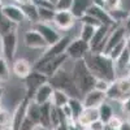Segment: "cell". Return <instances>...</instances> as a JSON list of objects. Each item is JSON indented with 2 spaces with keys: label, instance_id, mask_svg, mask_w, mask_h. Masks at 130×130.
I'll return each mask as SVG.
<instances>
[{
  "label": "cell",
  "instance_id": "obj_29",
  "mask_svg": "<svg viewBox=\"0 0 130 130\" xmlns=\"http://www.w3.org/2000/svg\"><path fill=\"white\" fill-rule=\"evenodd\" d=\"M12 69L9 68V62L4 59L0 57V83H5L10 79Z\"/></svg>",
  "mask_w": 130,
  "mask_h": 130
},
{
  "label": "cell",
  "instance_id": "obj_43",
  "mask_svg": "<svg viewBox=\"0 0 130 130\" xmlns=\"http://www.w3.org/2000/svg\"><path fill=\"white\" fill-rule=\"evenodd\" d=\"M121 108H122V112L130 117V96H127L126 99L121 102Z\"/></svg>",
  "mask_w": 130,
  "mask_h": 130
},
{
  "label": "cell",
  "instance_id": "obj_20",
  "mask_svg": "<svg viewBox=\"0 0 130 130\" xmlns=\"http://www.w3.org/2000/svg\"><path fill=\"white\" fill-rule=\"evenodd\" d=\"M96 120H99V111H98V108H86L85 107L75 122L82 129H86L91 122H94Z\"/></svg>",
  "mask_w": 130,
  "mask_h": 130
},
{
  "label": "cell",
  "instance_id": "obj_24",
  "mask_svg": "<svg viewBox=\"0 0 130 130\" xmlns=\"http://www.w3.org/2000/svg\"><path fill=\"white\" fill-rule=\"evenodd\" d=\"M70 99V96L62 91V90H57V89H53V94H52V99H51V104L53 107H57V108H62L68 104Z\"/></svg>",
  "mask_w": 130,
  "mask_h": 130
},
{
  "label": "cell",
  "instance_id": "obj_17",
  "mask_svg": "<svg viewBox=\"0 0 130 130\" xmlns=\"http://www.w3.org/2000/svg\"><path fill=\"white\" fill-rule=\"evenodd\" d=\"M72 38L65 35V37H61L56 43H53V44L48 46L44 52L42 53V56H46V57H52V56H59V55H64L65 51H67L69 43H70Z\"/></svg>",
  "mask_w": 130,
  "mask_h": 130
},
{
  "label": "cell",
  "instance_id": "obj_49",
  "mask_svg": "<svg viewBox=\"0 0 130 130\" xmlns=\"http://www.w3.org/2000/svg\"><path fill=\"white\" fill-rule=\"evenodd\" d=\"M13 2H14L16 4H18V5H22V4H25V3L30 2V0H13Z\"/></svg>",
  "mask_w": 130,
  "mask_h": 130
},
{
  "label": "cell",
  "instance_id": "obj_33",
  "mask_svg": "<svg viewBox=\"0 0 130 130\" xmlns=\"http://www.w3.org/2000/svg\"><path fill=\"white\" fill-rule=\"evenodd\" d=\"M96 27L90 26V25H82L81 30H79V38L86 40V42H90L91 38L94 37V32H95Z\"/></svg>",
  "mask_w": 130,
  "mask_h": 130
},
{
  "label": "cell",
  "instance_id": "obj_58",
  "mask_svg": "<svg viewBox=\"0 0 130 130\" xmlns=\"http://www.w3.org/2000/svg\"><path fill=\"white\" fill-rule=\"evenodd\" d=\"M130 70V61H129V65H127V72Z\"/></svg>",
  "mask_w": 130,
  "mask_h": 130
},
{
  "label": "cell",
  "instance_id": "obj_46",
  "mask_svg": "<svg viewBox=\"0 0 130 130\" xmlns=\"http://www.w3.org/2000/svg\"><path fill=\"white\" fill-rule=\"evenodd\" d=\"M68 130H83L77 122H73V124H69V129Z\"/></svg>",
  "mask_w": 130,
  "mask_h": 130
},
{
  "label": "cell",
  "instance_id": "obj_48",
  "mask_svg": "<svg viewBox=\"0 0 130 130\" xmlns=\"http://www.w3.org/2000/svg\"><path fill=\"white\" fill-rule=\"evenodd\" d=\"M126 50L130 52V34L126 37Z\"/></svg>",
  "mask_w": 130,
  "mask_h": 130
},
{
  "label": "cell",
  "instance_id": "obj_36",
  "mask_svg": "<svg viewBox=\"0 0 130 130\" xmlns=\"http://www.w3.org/2000/svg\"><path fill=\"white\" fill-rule=\"evenodd\" d=\"M10 121H12V113L3 108V111L0 112V126H8L10 125Z\"/></svg>",
  "mask_w": 130,
  "mask_h": 130
},
{
  "label": "cell",
  "instance_id": "obj_11",
  "mask_svg": "<svg viewBox=\"0 0 130 130\" xmlns=\"http://www.w3.org/2000/svg\"><path fill=\"white\" fill-rule=\"evenodd\" d=\"M127 35H129V34H127V31H126V29H125V26H124L122 24H118L117 26H115V27L111 30L108 38H107V42H105L103 53H108L115 46H117L118 43H121L122 40H125Z\"/></svg>",
  "mask_w": 130,
  "mask_h": 130
},
{
  "label": "cell",
  "instance_id": "obj_18",
  "mask_svg": "<svg viewBox=\"0 0 130 130\" xmlns=\"http://www.w3.org/2000/svg\"><path fill=\"white\" fill-rule=\"evenodd\" d=\"M105 100H107L105 92L99 91V90H96V89L90 90L87 94H85L83 98H82L83 107H86V108H98L102 103H104Z\"/></svg>",
  "mask_w": 130,
  "mask_h": 130
},
{
  "label": "cell",
  "instance_id": "obj_51",
  "mask_svg": "<svg viewBox=\"0 0 130 130\" xmlns=\"http://www.w3.org/2000/svg\"><path fill=\"white\" fill-rule=\"evenodd\" d=\"M0 130H14V129H13L12 126H10V125H8V126H3Z\"/></svg>",
  "mask_w": 130,
  "mask_h": 130
},
{
  "label": "cell",
  "instance_id": "obj_9",
  "mask_svg": "<svg viewBox=\"0 0 130 130\" xmlns=\"http://www.w3.org/2000/svg\"><path fill=\"white\" fill-rule=\"evenodd\" d=\"M111 30H112L111 27L104 26V25L96 27V30L94 32V37L89 42L90 52H103L105 42H107V38H108V35H109Z\"/></svg>",
  "mask_w": 130,
  "mask_h": 130
},
{
  "label": "cell",
  "instance_id": "obj_22",
  "mask_svg": "<svg viewBox=\"0 0 130 130\" xmlns=\"http://www.w3.org/2000/svg\"><path fill=\"white\" fill-rule=\"evenodd\" d=\"M91 5H92V0H73L70 12L75 18L79 20L83 14L87 13V10Z\"/></svg>",
  "mask_w": 130,
  "mask_h": 130
},
{
  "label": "cell",
  "instance_id": "obj_52",
  "mask_svg": "<svg viewBox=\"0 0 130 130\" xmlns=\"http://www.w3.org/2000/svg\"><path fill=\"white\" fill-rule=\"evenodd\" d=\"M3 95H4V89H3V87H0V100H2Z\"/></svg>",
  "mask_w": 130,
  "mask_h": 130
},
{
  "label": "cell",
  "instance_id": "obj_12",
  "mask_svg": "<svg viewBox=\"0 0 130 130\" xmlns=\"http://www.w3.org/2000/svg\"><path fill=\"white\" fill-rule=\"evenodd\" d=\"M87 13L91 14L92 17H95L98 21L100 22V25H104V26H108V27H111L113 29L115 26H117V21L111 16V13L108 12V10L103 7H98V5H91L87 10Z\"/></svg>",
  "mask_w": 130,
  "mask_h": 130
},
{
  "label": "cell",
  "instance_id": "obj_50",
  "mask_svg": "<svg viewBox=\"0 0 130 130\" xmlns=\"http://www.w3.org/2000/svg\"><path fill=\"white\" fill-rule=\"evenodd\" d=\"M34 130H51V129H48V127H44V126H42V125H38Z\"/></svg>",
  "mask_w": 130,
  "mask_h": 130
},
{
  "label": "cell",
  "instance_id": "obj_7",
  "mask_svg": "<svg viewBox=\"0 0 130 130\" xmlns=\"http://www.w3.org/2000/svg\"><path fill=\"white\" fill-rule=\"evenodd\" d=\"M89 52H90L89 42L81 39L79 37L75 38V39H72L70 43H69V46H68V48H67V51H65L67 56L69 59H73L74 61L85 59L86 56H87Z\"/></svg>",
  "mask_w": 130,
  "mask_h": 130
},
{
  "label": "cell",
  "instance_id": "obj_25",
  "mask_svg": "<svg viewBox=\"0 0 130 130\" xmlns=\"http://www.w3.org/2000/svg\"><path fill=\"white\" fill-rule=\"evenodd\" d=\"M26 117H29L31 121H34L37 125H39L40 121V104L35 103L32 99L29 100L27 109H26Z\"/></svg>",
  "mask_w": 130,
  "mask_h": 130
},
{
  "label": "cell",
  "instance_id": "obj_8",
  "mask_svg": "<svg viewBox=\"0 0 130 130\" xmlns=\"http://www.w3.org/2000/svg\"><path fill=\"white\" fill-rule=\"evenodd\" d=\"M24 81H25V89H26L25 96H27L29 99H32L35 91L40 87L42 85H44V83L48 82V77L46 74H43V73H40L38 70L32 69L31 73L27 75Z\"/></svg>",
  "mask_w": 130,
  "mask_h": 130
},
{
  "label": "cell",
  "instance_id": "obj_35",
  "mask_svg": "<svg viewBox=\"0 0 130 130\" xmlns=\"http://www.w3.org/2000/svg\"><path fill=\"white\" fill-rule=\"evenodd\" d=\"M79 21H81V24H82V25H90V26H94V27H99V26H102L99 21H98L95 17H92L91 14H89V13L83 14V16L79 18Z\"/></svg>",
  "mask_w": 130,
  "mask_h": 130
},
{
  "label": "cell",
  "instance_id": "obj_42",
  "mask_svg": "<svg viewBox=\"0 0 130 130\" xmlns=\"http://www.w3.org/2000/svg\"><path fill=\"white\" fill-rule=\"evenodd\" d=\"M104 127H105V124L102 120H96V121L91 122L86 129H89V130H104Z\"/></svg>",
  "mask_w": 130,
  "mask_h": 130
},
{
  "label": "cell",
  "instance_id": "obj_19",
  "mask_svg": "<svg viewBox=\"0 0 130 130\" xmlns=\"http://www.w3.org/2000/svg\"><path fill=\"white\" fill-rule=\"evenodd\" d=\"M32 70V64L26 59H14L12 62V73L20 79H25Z\"/></svg>",
  "mask_w": 130,
  "mask_h": 130
},
{
  "label": "cell",
  "instance_id": "obj_6",
  "mask_svg": "<svg viewBox=\"0 0 130 130\" xmlns=\"http://www.w3.org/2000/svg\"><path fill=\"white\" fill-rule=\"evenodd\" d=\"M2 50H3V57L12 64L13 60L16 59V52H17V30L9 31L7 34L2 35Z\"/></svg>",
  "mask_w": 130,
  "mask_h": 130
},
{
  "label": "cell",
  "instance_id": "obj_59",
  "mask_svg": "<svg viewBox=\"0 0 130 130\" xmlns=\"http://www.w3.org/2000/svg\"><path fill=\"white\" fill-rule=\"evenodd\" d=\"M83 130H89V129H83Z\"/></svg>",
  "mask_w": 130,
  "mask_h": 130
},
{
  "label": "cell",
  "instance_id": "obj_53",
  "mask_svg": "<svg viewBox=\"0 0 130 130\" xmlns=\"http://www.w3.org/2000/svg\"><path fill=\"white\" fill-rule=\"evenodd\" d=\"M0 57H3V50H2V38H0Z\"/></svg>",
  "mask_w": 130,
  "mask_h": 130
},
{
  "label": "cell",
  "instance_id": "obj_45",
  "mask_svg": "<svg viewBox=\"0 0 130 130\" xmlns=\"http://www.w3.org/2000/svg\"><path fill=\"white\" fill-rule=\"evenodd\" d=\"M118 130H130V121L129 120L122 121V124H121V126H120Z\"/></svg>",
  "mask_w": 130,
  "mask_h": 130
},
{
  "label": "cell",
  "instance_id": "obj_55",
  "mask_svg": "<svg viewBox=\"0 0 130 130\" xmlns=\"http://www.w3.org/2000/svg\"><path fill=\"white\" fill-rule=\"evenodd\" d=\"M126 78H127V79H129V82H130V70H129V72H127V74H126Z\"/></svg>",
  "mask_w": 130,
  "mask_h": 130
},
{
  "label": "cell",
  "instance_id": "obj_38",
  "mask_svg": "<svg viewBox=\"0 0 130 130\" xmlns=\"http://www.w3.org/2000/svg\"><path fill=\"white\" fill-rule=\"evenodd\" d=\"M104 8L111 12L115 9H120L121 8V0H104Z\"/></svg>",
  "mask_w": 130,
  "mask_h": 130
},
{
  "label": "cell",
  "instance_id": "obj_54",
  "mask_svg": "<svg viewBox=\"0 0 130 130\" xmlns=\"http://www.w3.org/2000/svg\"><path fill=\"white\" fill-rule=\"evenodd\" d=\"M57 2H59V0H50V3H51V4L53 5V7H55V4H56Z\"/></svg>",
  "mask_w": 130,
  "mask_h": 130
},
{
  "label": "cell",
  "instance_id": "obj_28",
  "mask_svg": "<svg viewBox=\"0 0 130 130\" xmlns=\"http://www.w3.org/2000/svg\"><path fill=\"white\" fill-rule=\"evenodd\" d=\"M98 111H99V120H102L104 124H107V122L115 116V112H113L112 105L108 104L107 100L98 107Z\"/></svg>",
  "mask_w": 130,
  "mask_h": 130
},
{
  "label": "cell",
  "instance_id": "obj_26",
  "mask_svg": "<svg viewBox=\"0 0 130 130\" xmlns=\"http://www.w3.org/2000/svg\"><path fill=\"white\" fill-rule=\"evenodd\" d=\"M68 108L70 109V113H72V118H73V121L75 122L77 121V118L79 117L81 112L83 111V103L81 99H78V98H70L69 102H68Z\"/></svg>",
  "mask_w": 130,
  "mask_h": 130
},
{
  "label": "cell",
  "instance_id": "obj_37",
  "mask_svg": "<svg viewBox=\"0 0 130 130\" xmlns=\"http://www.w3.org/2000/svg\"><path fill=\"white\" fill-rule=\"evenodd\" d=\"M109 85H111L109 81H107L104 78H96L95 85H94V89L99 90V91H103V92H107V90L109 89Z\"/></svg>",
  "mask_w": 130,
  "mask_h": 130
},
{
  "label": "cell",
  "instance_id": "obj_39",
  "mask_svg": "<svg viewBox=\"0 0 130 130\" xmlns=\"http://www.w3.org/2000/svg\"><path fill=\"white\" fill-rule=\"evenodd\" d=\"M73 5V0H59L55 4V9L56 10H70Z\"/></svg>",
  "mask_w": 130,
  "mask_h": 130
},
{
  "label": "cell",
  "instance_id": "obj_5",
  "mask_svg": "<svg viewBox=\"0 0 130 130\" xmlns=\"http://www.w3.org/2000/svg\"><path fill=\"white\" fill-rule=\"evenodd\" d=\"M107 99L115 100V102H122L126 99L127 96H130V82L126 78V75L124 77H117L115 81L111 82L109 89L105 92Z\"/></svg>",
  "mask_w": 130,
  "mask_h": 130
},
{
  "label": "cell",
  "instance_id": "obj_27",
  "mask_svg": "<svg viewBox=\"0 0 130 130\" xmlns=\"http://www.w3.org/2000/svg\"><path fill=\"white\" fill-rule=\"evenodd\" d=\"M51 103L40 104V121L39 125L51 129Z\"/></svg>",
  "mask_w": 130,
  "mask_h": 130
},
{
  "label": "cell",
  "instance_id": "obj_23",
  "mask_svg": "<svg viewBox=\"0 0 130 130\" xmlns=\"http://www.w3.org/2000/svg\"><path fill=\"white\" fill-rule=\"evenodd\" d=\"M21 9H22V12L25 14V18L27 21H30L31 24H35L39 21V16H38V8L32 4L31 2H27L22 5H20Z\"/></svg>",
  "mask_w": 130,
  "mask_h": 130
},
{
  "label": "cell",
  "instance_id": "obj_41",
  "mask_svg": "<svg viewBox=\"0 0 130 130\" xmlns=\"http://www.w3.org/2000/svg\"><path fill=\"white\" fill-rule=\"evenodd\" d=\"M38 125L34 122V121H31L29 117H25V120L22 121V124L20 125L18 130H34Z\"/></svg>",
  "mask_w": 130,
  "mask_h": 130
},
{
  "label": "cell",
  "instance_id": "obj_56",
  "mask_svg": "<svg viewBox=\"0 0 130 130\" xmlns=\"http://www.w3.org/2000/svg\"><path fill=\"white\" fill-rule=\"evenodd\" d=\"M3 111V105H2V102H0V112Z\"/></svg>",
  "mask_w": 130,
  "mask_h": 130
},
{
  "label": "cell",
  "instance_id": "obj_14",
  "mask_svg": "<svg viewBox=\"0 0 130 130\" xmlns=\"http://www.w3.org/2000/svg\"><path fill=\"white\" fill-rule=\"evenodd\" d=\"M2 12L3 14L10 21V22H13L14 25H21L24 22V21H26L25 18V14L22 12V9H21V7L18 4H3L2 5Z\"/></svg>",
  "mask_w": 130,
  "mask_h": 130
},
{
  "label": "cell",
  "instance_id": "obj_44",
  "mask_svg": "<svg viewBox=\"0 0 130 130\" xmlns=\"http://www.w3.org/2000/svg\"><path fill=\"white\" fill-rule=\"evenodd\" d=\"M122 25L125 26V29H126V31H127V34H130V13L125 17L124 24H122Z\"/></svg>",
  "mask_w": 130,
  "mask_h": 130
},
{
  "label": "cell",
  "instance_id": "obj_30",
  "mask_svg": "<svg viewBox=\"0 0 130 130\" xmlns=\"http://www.w3.org/2000/svg\"><path fill=\"white\" fill-rule=\"evenodd\" d=\"M129 61H130V52L125 48V50H124V52H122L121 55L117 57V60L115 61L116 73H117V70H124V69H126V70H127Z\"/></svg>",
  "mask_w": 130,
  "mask_h": 130
},
{
  "label": "cell",
  "instance_id": "obj_1",
  "mask_svg": "<svg viewBox=\"0 0 130 130\" xmlns=\"http://www.w3.org/2000/svg\"><path fill=\"white\" fill-rule=\"evenodd\" d=\"M90 72L96 78H104L107 81H115L117 73L115 68V61L103 52H89L85 57Z\"/></svg>",
  "mask_w": 130,
  "mask_h": 130
},
{
  "label": "cell",
  "instance_id": "obj_57",
  "mask_svg": "<svg viewBox=\"0 0 130 130\" xmlns=\"http://www.w3.org/2000/svg\"><path fill=\"white\" fill-rule=\"evenodd\" d=\"M104 130H111V129H109V127H108V126L105 125V127H104Z\"/></svg>",
  "mask_w": 130,
  "mask_h": 130
},
{
  "label": "cell",
  "instance_id": "obj_47",
  "mask_svg": "<svg viewBox=\"0 0 130 130\" xmlns=\"http://www.w3.org/2000/svg\"><path fill=\"white\" fill-rule=\"evenodd\" d=\"M92 4L98 7H103L104 8V0H92Z\"/></svg>",
  "mask_w": 130,
  "mask_h": 130
},
{
  "label": "cell",
  "instance_id": "obj_4",
  "mask_svg": "<svg viewBox=\"0 0 130 130\" xmlns=\"http://www.w3.org/2000/svg\"><path fill=\"white\" fill-rule=\"evenodd\" d=\"M69 57L67 56V53L59 56H52V57H46V56H40L34 64H32V69L38 70L43 74H46L47 77H52L59 69L62 68V65L67 62Z\"/></svg>",
  "mask_w": 130,
  "mask_h": 130
},
{
  "label": "cell",
  "instance_id": "obj_15",
  "mask_svg": "<svg viewBox=\"0 0 130 130\" xmlns=\"http://www.w3.org/2000/svg\"><path fill=\"white\" fill-rule=\"evenodd\" d=\"M75 21L77 18L72 14L70 10H56L52 22L59 30H69L74 26Z\"/></svg>",
  "mask_w": 130,
  "mask_h": 130
},
{
  "label": "cell",
  "instance_id": "obj_2",
  "mask_svg": "<svg viewBox=\"0 0 130 130\" xmlns=\"http://www.w3.org/2000/svg\"><path fill=\"white\" fill-rule=\"evenodd\" d=\"M70 73H72V77H73L75 87H77V90L79 91L82 98H83L85 94H87L90 90L94 89L96 77L90 72L85 59L75 60Z\"/></svg>",
  "mask_w": 130,
  "mask_h": 130
},
{
  "label": "cell",
  "instance_id": "obj_16",
  "mask_svg": "<svg viewBox=\"0 0 130 130\" xmlns=\"http://www.w3.org/2000/svg\"><path fill=\"white\" fill-rule=\"evenodd\" d=\"M29 98L24 96L21 102L16 105L14 111L12 112V121H10V126H12L14 130H18L20 125L22 124V121L26 117V109H27V104H29Z\"/></svg>",
  "mask_w": 130,
  "mask_h": 130
},
{
  "label": "cell",
  "instance_id": "obj_21",
  "mask_svg": "<svg viewBox=\"0 0 130 130\" xmlns=\"http://www.w3.org/2000/svg\"><path fill=\"white\" fill-rule=\"evenodd\" d=\"M52 94H53V87L47 82L44 85H42L40 87L35 91L32 100L38 104H44V103H51L52 99Z\"/></svg>",
  "mask_w": 130,
  "mask_h": 130
},
{
  "label": "cell",
  "instance_id": "obj_40",
  "mask_svg": "<svg viewBox=\"0 0 130 130\" xmlns=\"http://www.w3.org/2000/svg\"><path fill=\"white\" fill-rule=\"evenodd\" d=\"M121 124H122V120H121V118L118 117V116H113L105 125L109 127L111 130H118V129H120V126H121Z\"/></svg>",
  "mask_w": 130,
  "mask_h": 130
},
{
  "label": "cell",
  "instance_id": "obj_3",
  "mask_svg": "<svg viewBox=\"0 0 130 130\" xmlns=\"http://www.w3.org/2000/svg\"><path fill=\"white\" fill-rule=\"evenodd\" d=\"M48 83L52 86L53 89L65 91L70 98H78V99L82 98L79 91L77 90V87H75V85H74L72 73L68 72L67 69H64V68L59 69L52 77H50L48 78Z\"/></svg>",
  "mask_w": 130,
  "mask_h": 130
},
{
  "label": "cell",
  "instance_id": "obj_13",
  "mask_svg": "<svg viewBox=\"0 0 130 130\" xmlns=\"http://www.w3.org/2000/svg\"><path fill=\"white\" fill-rule=\"evenodd\" d=\"M24 43H25L26 47H29L31 50H43L44 51L48 47L47 42L43 39V37L34 27L26 30L25 35H24Z\"/></svg>",
  "mask_w": 130,
  "mask_h": 130
},
{
  "label": "cell",
  "instance_id": "obj_10",
  "mask_svg": "<svg viewBox=\"0 0 130 130\" xmlns=\"http://www.w3.org/2000/svg\"><path fill=\"white\" fill-rule=\"evenodd\" d=\"M32 27H34L39 32V34L43 37V39L47 42L48 46L53 44V43H56L62 37L60 32H59L57 29H55L52 25H50L47 22H40V21H38V22L32 24Z\"/></svg>",
  "mask_w": 130,
  "mask_h": 130
},
{
  "label": "cell",
  "instance_id": "obj_34",
  "mask_svg": "<svg viewBox=\"0 0 130 130\" xmlns=\"http://www.w3.org/2000/svg\"><path fill=\"white\" fill-rule=\"evenodd\" d=\"M125 48H126V39H125V40H122L121 43H118L117 46H115L109 52L105 53V55H108V56H109L113 61H116V60H117V57L120 56L122 52H124V50H125Z\"/></svg>",
  "mask_w": 130,
  "mask_h": 130
},
{
  "label": "cell",
  "instance_id": "obj_31",
  "mask_svg": "<svg viewBox=\"0 0 130 130\" xmlns=\"http://www.w3.org/2000/svg\"><path fill=\"white\" fill-rule=\"evenodd\" d=\"M16 29H17V25L10 22V21L3 14L2 9H0V37L7 34V32H9V31H13Z\"/></svg>",
  "mask_w": 130,
  "mask_h": 130
},
{
  "label": "cell",
  "instance_id": "obj_32",
  "mask_svg": "<svg viewBox=\"0 0 130 130\" xmlns=\"http://www.w3.org/2000/svg\"><path fill=\"white\" fill-rule=\"evenodd\" d=\"M55 8H38V16H39V21L40 22H52L53 17H55Z\"/></svg>",
  "mask_w": 130,
  "mask_h": 130
}]
</instances>
